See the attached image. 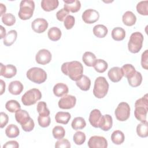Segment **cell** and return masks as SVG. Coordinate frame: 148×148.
Instances as JSON below:
<instances>
[{"label": "cell", "instance_id": "obj_10", "mask_svg": "<svg viewBox=\"0 0 148 148\" xmlns=\"http://www.w3.org/2000/svg\"><path fill=\"white\" fill-rule=\"evenodd\" d=\"M87 145L90 148H106L108 142L105 138L95 135L90 137Z\"/></svg>", "mask_w": 148, "mask_h": 148}, {"label": "cell", "instance_id": "obj_16", "mask_svg": "<svg viewBox=\"0 0 148 148\" xmlns=\"http://www.w3.org/2000/svg\"><path fill=\"white\" fill-rule=\"evenodd\" d=\"M108 75L109 79L114 83L119 82L124 76L121 69L118 66H114L109 69Z\"/></svg>", "mask_w": 148, "mask_h": 148}, {"label": "cell", "instance_id": "obj_9", "mask_svg": "<svg viewBox=\"0 0 148 148\" xmlns=\"http://www.w3.org/2000/svg\"><path fill=\"white\" fill-rule=\"evenodd\" d=\"M76 102V98L71 95H65L58 101V106L62 109H70L73 108Z\"/></svg>", "mask_w": 148, "mask_h": 148}, {"label": "cell", "instance_id": "obj_3", "mask_svg": "<svg viewBox=\"0 0 148 148\" xmlns=\"http://www.w3.org/2000/svg\"><path fill=\"white\" fill-rule=\"evenodd\" d=\"M109 90V83L105 77H98L94 82L93 94L97 98H102L106 96Z\"/></svg>", "mask_w": 148, "mask_h": 148}, {"label": "cell", "instance_id": "obj_25", "mask_svg": "<svg viewBox=\"0 0 148 148\" xmlns=\"http://www.w3.org/2000/svg\"><path fill=\"white\" fill-rule=\"evenodd\" d=\"M92 31L95 36L99 38H103L108 34V29L104 25L98 24L94 27Z\"/></svg>", "mask_w": 148, "mask_h": 148}, {"label": "cell", "instance_id": "obj_41", "mask_svg": "<svg viewBox=\"0 0 148 148\" xmlns=\"http://www.w3.org/2000/svg\"><path fill=\"white\" fill-rule=\"evenodd\" d=\"M2 21L7 26H12L16 23V17L12 13H5L2 16Z\"/></svg>", "mask_w": 148, "mask_h": 148}, {"label": "cell", "instance_id": "obj_51", "mask_svg": "<svg viewBox=\"0 0 148 148\" xmlns=\"http://www.w3.org/2000/svg\"><path fill=\"white\" fill-rule=\"evenodd\" d=\"M18 147L19 145L16 140L8 141L3 146V148H17Z\"/></svg>", "mask_w": 148, "mask_h": 148}, {"label": "cell", "instance_id": "obj_23", "mask_svg": "<svg viewBox=\"0 0 148 148\" xmlns=\"http://www.w3.org/2000/svg\"><path fill=\"white\" fill-rule=\"evenodd\" d=\"M77 86L83 91H88L91 86V80L86 75H82V77L77 81H76Z\"/></svg>", "mask_w": 148, "mask_h": 148}, {"label": "cell", "instance_id": "obj_8", "mask_svg": "<svg viewBox=\"0 0 148 148\" xmlns=\"http://www.w3.org/2000/svg\"><path fill=\"white\" fill-rule=\"evenodd\" d=\"M114 114L119 121H126L130 116V107L129 105L125 102H120L116 109Z\"/></svg>", "mask_w": 148, "mask_h": 148}, {"label": "cell", "instance_id": "obj_18", "mask_svg": "<svg viewBox=\"0 0 148 148\" xmlns=\"http://www.w3.org/2000/svg\"><path fill=\"white\" fill-rule=\"evenodd\" d=\"M113 125L112 117L109 114H105L102 116V118L99 123V128L102 130L107 131H109Z\"/></svg>", "mask_w": 148, "mask_h": 148}, {"label": "cell", "instance_id": "obj_48", "mask_svg": "<svg viewBox=\"0 0 148 148\" xmlns=\"http://www.w3.org/2000/svg\"><path fill=\"white\" fill-rule=\"evenodd\" d=\"M55 147H71V143L68 139H61L56 142Z\"/></svg>", "mask_w": 148, "mask_h": 148}, {"label": "cell", "instance_id": "obj_1", "mask_svg": "<svg viewBox=\"0 0 148 148\" xmlns=\"http://www.w3.org/2000/svg\"><path fill=\"white\" fill-rule=\"evenodd\" d=\"M62 72L67 75L73 81L78 80L83 75V66L82 64L77 61L66 62L62 64L61 67Z\"/></svg>", "mask_w": 148, "mask_h": 148}, {"label": "cell", "instance_id": "obj_54", "mask_svg": "<svg viewBox=\"0 0 148 148\" xmlns=\"http://www.w3.org/2000/svg\"><path fill=\"white\" fill-rule=\"evenodd\" d=\"M0 29H1V37H0V38L2 39V38H4L6 36V29L2 25L0 26Z\"/></svg>", "mask_w": 148, "mask_h": 148}, {"label": "cell", "instance_id": "obj_42", "mask_svg": "<svg viewBox=\"0 0 148 148\" xmlns=\"http://www.w3.org/2000/svg\"><path fill=\"white\" fill-rule=\"evenodd\" d=\"M37 112L39 113V115L44 116V115H50V110L47 108V105L46 102L43 101L39 102L36 106Z\"/></svg>", "mask_w": 148, "mask_h": 148}, {"label": "cell", "instance_id": "obj_13", "mask_svg": "<svg viewBox=\"0 0 148 148\" xmlns=\"http://www.w3.org/2000/svg\"><path fill=\"white\" fill-rule=\"evenodd\" d=\"M48 23L45 18H38L35 19L31 23V28L36 33L44 32L48 27Z\"/></svg>", "mask_w": 148, "mask_h": 148}, {"label": "cell", "instance_id": "obj_31", "mask_svg": "<svg viewBox=\"0 0 148 148\" xmlns=\"http://www.w3.org/2000/svg\"><path fill=\"white\" fill-rule=\"evenodd\" d=\"M61 30L56 27H53L50 28L47 32L48 38L52 41H57L61 37Z\"/></svg>", "mask_w": 148, "mask_h": 148}, {"label": "cell", "instance_id": "obj_33", "mask_svg": "<svg viewBox=\"0 0 148 148\" xmlns=\"http://www.w3.org/2000/svg\"><path fill=\"white\" fill-rule=\"evenodd\" d=\"M20 134L19 128L15 124H9L5 130L6 135L10 138H14L18 136Z\"/></svg>", "mask_w": 148, "mask_h": 148}, {"label": "cell", "instance_id": "obj_12", "mask_svg": "<svg viewBox=\"0 0 148 148\" xmlns=\"http://www.w3.org/2000/svg\"><path fill=\"white\" fill-rule=\"evenodd\" d=\"M51 60V54L47 49H41L38 51L35 56L36 62L41 65H46L50 62Z\"/></svg>", "mask_w": 148, "mask_h": 148}, {"label": "cell", "instance_id": "obj_47", "mask_svg": "<svg viewBox=\"0 0 148 148\" xmlns=\"http://www.w3.org/2000/svg\"><path fill=\"white\" fill-rule=\"evenodd\" d=\"M21 126L22 129L24 131H25V132H30V131H31L34 129V128L35 127V123H34V121L32 120V119L30 118L29 120H28V121L27 123H25V124L22 125Z\"/></svg>", "mask_w": 148, "mask_h": 148}, {"label": "cell", "instance_id": "obj_7", "mask_svg": "<svg viewBox=\"0 0 148 148\" xmlns=\"http://www.w3.org/2000/svg\"><path fill=\"white\" fill-rule=\"evenodd\" d=\"M42 98V93L38 88H32L26 91L21 97V102L25 106L34 105Z\"/></svg>", "mask_w": 148, "mask_h": 148}, {"label": "cell", "instance_id": "obj_4", "mask_svg": "<svg viewBox=\"0 0 148 148\" xmlns=\"http://www.w3.org/2000/svg\"><path fill=\"white\" fill-rule=\"evenodd\" d=\"M35 9V3L31 0H23L20 3V10L18 16L21 20L29 19L33 15Z\"/></svg>", "mask_w": 148, "mask_h": 148}, {"label": "cell", "instance_id": "obj_49", "mask_svg": "<svg viewBox=\"0 0 148 148\" xmlns=\"http://www.w3.org/2000/svg\"><path fill=\"white\" fill-rule=\"evenodd\" d=\"M68 14H69V12H68L64 8H62L57 12L56 17L58 20L60 21H64L65 18L68 16Z\"/></svg>", "mask_w": 148, "mask_h": 148}, {"label": "cell", "instance_id": "obj_53", "mask_svg": "<svg viewBox=\"0 0 148 148\" xmlns=\"http://www.w3.org/2000/svg\"><path fill=\"white\" fill-rule=\"evenodd\" d=\"M0 84H1V95H2L5 90V83L2 79L0 80Z\"/></svg>", "mask_w": 148, "mask_h": 148}, {"label": "cell", "instance_id": "obj_45", "mask_svg": "<svg viewBox=\"0 0 148 148\" xmlns=\"http://www.w3.org/2000/svg\"><path fill=\"white\" fill-rule=\"evenodd\" d=\"M75 19L72 15H68L64 21V24L66 29H71L75 25Z\"/></svg>", "mask_w": 148, "mask_h": 148}, {"label": "cell", "instance_id": "obj_50", "mask_svg": "<svg viewBox=\"0 0 148 148\" xmlns=\"http://www.w3.org/2000/svg\"><path fill=\"white\" fill-rule=\"evenodd\" d=\"M0 119H1V124H0V127L1 128H3L8 123L9 117L7 114H6L4 112H1L0 113Z\"/></svg>", "mask_w": 148, "mask_h": 148}, {"label": "cell", "instance_id": "obj_5", "mask_svg": "<svg viewBox=\"0 0 148 148\" xmlns=\"http://www.w3.org/2000/svg\"><path fill=\"white\" fill-rule=\"evenodd\" d=\"M27 78L36 84L44 83L47 79V73L43 69L38 67L30 68L27 72Z\"/></svg>", "mask_w": 148, "mask_h": 148}, {"label": "cell", "instance_id": "obj_29", "mask_svg": "<svg viewBox=\"0 0 148 148\" xmlns=\"http://www.w3.org/2000/svg\"><path fill=\"white\" fill-rule=\"evenodd\" d=\"M96 56L90 51L85 52L82 56V60L86 65L88 66H93L95 61Z\"/></svg>", "mask_w": 148, "mask_h": 148}, {"label": "cell", "instance_id": "obj_14", "mask_svg": "<svg viewBox=\"0 0 148 148\" xmlns=\"http://www.w3.org/2000/svg\"><path fill=\"white\" fill-rule=\"evenodd\" d=\"M0 75L5 78L10 79L14 76L17 73L16 67L12 64L3 65L2 63L0 64Z\"/></svg>", "mask_w": 148, "mask_h": 148}, {"label": "cell", "instance_id": "obj_30", "mask_svg": "<svg viewBox=\"0 0 148 148\" xmlns=\"http://www.w3.org/2000/svg\"><path fill=\"white\" fill-rule=\"evenodd\" d=\"M125 136L124 133L120 130L114 131L111 135V140L115 145H121L124 141Z\"/></svg>", "mask_w": 148, "mask_h": 148}, {"label": "cell", "instance_id": "obj_38", "mask_svg": "<svg viewBox=\"0 0 148 148\" xmlns=\"http://www.w3.org/2000/svg\"><path fill=\"white\" fill-rule=\"evenodd\" d=\"M6 109L11 113L16 112L18 110L21 109L20 104L16 100L11 99L8 101L5 104Z\"/></svg>", "mask_w": 148, "mask_h": 148}, {"label": "cell", "instance_id": "obj_52", "mask_svg": "<svg viewBox=\"0 0 148 148\" xmlns=\"http://www.w3.org/2000/svg\"><path fill=\"white\" fill-rule=\"evenodd\" d=\"M0 10H1V13L0 15L2 16L4 14H5V12L6 11V6L4 5L3 3H0Z\"/></svg>", "mask_w": 148, "mask_h": 148}, {"label": "cell", "instance_id": "obj_28", "mask_svg": "<svg viewBox=\"0 0 148 148\" xmlns=\"http://www.w3.org/2000/svg\"><path fill=\"white\" fill-rule=\"evenodd\" d=\"M128 84L132 87H136L140 85L142 82V76L141 73L136 71L134 75L129 79H127Z\"/></svg>", "mask_w": 148, "mask_h": 148}, {"label": "cell", "instance_id": "obj_32", "mask_svg": "<svg viewBox=\"0 0 148 148\" xmlns=\"http://www.w3.org/2000/svg\"><path fill=\"white\" fill-rule=\"evenodd\" d=\"M136 133L141 138H146L148 136V123L147 121L141 122L137 125Z\"/></svg>", "mask_w": 148, "mask_h": 148}, {"label": "cell", "instance_id": "obj_35", "mask_svg": "<svg viewBox=\"0 0 148 148\" xmlns=\"http://www.w3.org/2000/svg\"><path fill=\"white\" fill-rule=\"evenodd\" d=\"M93 67L94 69L98 73H103L108 69V64L103 60L97 59L96 60Z\"/></svg>", "mask_w": 148, "mask_h": 148}, {"label": "cell", "instance_id": "obj_46", "mask_svg": "<svg viewBox=\"0 0 148 148\" xmlns=\"http://www.w3.org/2000/svg\"><path fill=\"white\" fill-rule=\"evenodd\" d=\"M141 65L146 70L148 69V50H146L141 56Z\"/></svg>", "mask_w": 148, "mask_h": 148}, {"label": "cell", "instance_id": "obj_34", "mask_svg": "<svg viewBox=\"0 0 148 148\" xmlns=\"http://www.w3.org/2000/svg\"><path fill=\"white\" fill-rule=\"evenodd\" d=\"M125 36V31L121 27L114 28L112 31V37L116 41H120L124 39Z\"/></svg>", "mask_w": 148, "mask_h": 148}, {"label": "cell", "instance_id": "obj_36", "mask_svg": "<svg viewBox=\"0 0 148 148\" xmlns=\"http://www.w3.org/2000/svg\"><path fill=\"white\" fill-rule=\"evenodd\" d=\"M86 125L85 120L82 117H75L72 121L71 126L72 128L75 130H81L84 128Z\"/></svg>", "mask_w": 148, "mask_h": 148}, {"label": "cell", "instance_id": "obj_22", "mask_svg": "<svg viewBox=\"0 0 148 148\" xmlns=\"http://www.w3.org/2000/svg\"><path fill=\"white\" fill-rule=\"evenodd\" d=\"M59 4L58 0H42L41 7L46 12H50L56 9Z\"/></svg>", "mask_w": 148, "mask_h": 148}, {"label": "cell", "instance_id": "obj_44", "mask_svg": "<svg viewBox=\"0 0 148 148\" xmlns=\"http://www.w3.org/2000/svg\"><path fill=\"white\" fill-rule=\"evenodd\" d=\"M38 122L39 125L43 128L47 127L50 125L51 120L49 115L40 116L39 115L38 117Z\"/></svg>", "mask_w": 148, "mask_h": 148}, {"label": "cell", "instance_id": "obj_40", "mask_svg": "<svg viewBox=\"0 0 148 148\" xmlns=\"http://www.w3.org/2000/svg\"><path fill=\"white\" fill-rule=\"evenodd\" d=\"M52 134L55 139H61L65 136V131L63 127L57 125L53 128Z\"/></svg>", "mask_w": 148, "mask_h": 148}, {"label": "cell", "instance_id": "obj_27", "mask_svg": "<svg viewBox=\"0 0 148 148\" xmlns=\"http://www.w3.org/2000/svg\"><path fill=\"white\" fill-rule=\"evenodd\" d=\"M17 36V32L16 30L12 29L9 31L3 38V44L6 46H10L14 43Z\"/></svg>", "mask_w": 148, "mask_h": 148}, {"label": "cell", "instance_id": "obj_15", "mask_svg": "<svg viewBox=\"0 0 148 148\" xmlns=\"http://www.w3.org/2000/svg\"><path fill=\"white\" fill-rule=\"evenodd\" d=\"M64 9L68 12L75 13L78 12L81 8V3L77 0H64Z\"/></svg>", "mask_w": 148, "mask_h": 148}, {"label": "cell", "instance_id": "obj_6", "mask_svg": "<svg viewBox=\"0 0 148 148\" xmlns=\"http://www.w3.org/2000/svg\"><path fill=\"white\" fill-rule=\"evenodd\" d=\"M143 36L139 32L132 33L128 43V50L132 53H138L142 47Z\"/></svg>", "mask_w": 148, "mask_h": 148}, {"label": "cell", "instance_id": "obj_20", "mask_svg": "<svg viewBox=\"0 0 148 148\" xmlns=\"http://www.w3.org/2000/svg\"><path fill=\"white\" fill-rule=\"evenodd\" d=\"M24 86L23 84L18 80H14L11 82L8 87V90L9 92L13 95H19L23 91Z\"/></svg>", "mask_w": 148, "mask_h": 148}, {"label": "cell", "instance_id": "obj_21", "mask_svg": "<svg viewBox=\"0 0 148 148\" xmlns=\"http://www.w3.org/2000/svg\"><path fill=\"white\" fill-rule=\"evenodd\" d=\"M54 94L57 97H62L66 95L69 91L68 86L62 83H57L53 89Z\"/></svg>", "mask_w": 148, "mask_h": 148}, {"label": "cell", "instance_id": "obj_37", "mask_svg": "<svg viewBox=\"0 0 148 148\" xmlns=\"http://www.w3.org/2000/svg\"><path fill=\"white\" fill-rule=\"evenodd\" d=\"M123 76H124L127 79H129L131 77H132L135 72H136L135 67L130 64H127L124 65L121 68Z\"/></svg>", "mask_w": 148, "mask_h": 148}, {"label": "cell", "instance_id": "obj_11", "mask_svg": "<svg viewBox=\"0 0 148 148\" xmlns=\"http://www.w3.org/2000/svg\"><path fill=\"white\" fill-rule=\"evenodd\" d=\"M82 17L85 23L92 24L98 20L99 18V14L98 12L94 9H88L83 13Z\"/></svg>", "mask_w": 148, "mask_h": 148}, {"label": "cell", "instance_id": "obj_17", "mask_svg": "<svg viewBox=\"0 0 148 148\" xmlns=\"http://www.w3.org/2000/svg\"><path fill=\"white\" fill-rule=\"evenodd\" d=\"M102 116L99 110L97 109L92 110L90 113L88 119L90 124L95 128H99Z\"/></svg>", "mask_w": 148, "mask_h": 148}, {"label": "cell", "instance_id": "obj_24", "mask_svg": "<svg viewBox=\"0 0 148 148\" xmlns=\"http://www.w3.org/2000/svg\"><path fill=\"white\" fill-rule=\"evenodd\" d=\"M122 20L125 25L132 26L135 24L136 21V17L132 12L127 11L123 15Z\"/></svg>", "mask_w": 148, "mask_h": 148}, {"label": "cell", "instance_id": "obj_2", "mask_svg": "<svg viewBox=\"0 0 148 148\" xmlns=\"http://www.w3.org/2000/svg\"><path fill=\"white\" fill-rule=\"evenodd\" d=\"M148 111V97L146 94L143 97L137 99L135 103L134 114L135 118L141 121H146Z\"/></svg>", "mask_w": 148, "mask_h": 148}, {"label": "cell", "instance_id": "obj_39", "mask_svg": "<svg viewBox=\"0 0 148 148\" xmlns=\"http://www.w3.org/2000/svg\"><path fill=\"white\" fill-rule=\"evenodd\" d=\"M136 10L141 15H148V1H142L136 5Z\"/></svg>", "mask_w": 148, "mask_h": 148}, {"label": "cell", "instance_id": "obj_26", "mask_svg": "<svg viewBox=\"0 0 148 148\" xmlns=\"http://www.w3.org/2000/svg\"><path fill=\"white\" fill-rule=\"evenodd\" d=\"M71 118V115L68 112H58L55 116V120L57 123L66 124Z\"/></svg>", "mask_w": 148, "mask_h": 148}, {"label": "cell", "instance_id": "obj_19", "mask_svg": "<svg viewBox=\"0 0 148 148\" xmlns=\"http://www.w3.org/2000/svg\"><path fill=\"white\" fill-rule=\"evenodd\" d=\"M28 113L25 110L19 109L15 112V119L16 121L21 125L27 123L30 119Z\"/></svg>", "mask_w": 148, "mask_h": 148}, {"label": "cell", "instance_id": "obj_43", "mask_svg": "<svg viewBox=\"0 0 148 148\" xmlns=\"http://www.w3.org/2000/svg\"><path fill=\"white\" fill-rule=\"evenodd\" d=\"M86 139V137L85 134L82 131H77L75 133L73 136V142L77 145H81L83 144Z\"/></svg>", "mask_w": 148, "mask_h": 148}]
</instances>
